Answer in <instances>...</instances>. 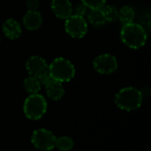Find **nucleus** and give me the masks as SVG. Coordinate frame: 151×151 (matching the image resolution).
Listing matches in <instances>:
<instances>
[{"instance_id":"obj_13","label":"nucleus","mask_w":151,"mask_h":151,"mask_svg":"<svg viewBox=\"0 0 151 151\" xmlns=\"http://www.w3.org/2000/svg\"><path fill=\"white\" fill-rule=\"evenodd\" d=\"M134 11L130 6H124L118 11V19L123 25L132 23L134 19Z\"/></svg>"},{"instance_id":"obj_14","label":"nucleus","mask_w":151,"mask_h":151,"mask_svg":"<svg viewBox=\"0 0 151 151\" xmlns=\"http://www.w3.org/2000/svg\"><path fill=\"white\" fill-rule=\"evenodd\" d=\"M41 81L38 78L34 76H28L24 81V88L27 92L29 94H38V92L41 90Z\"/></svg>"},{"instance_id":"obj_17","label":"nucleus","mask_w":151,"mask_h":151,"mask_svg":"<svg viewBox=\"0 0 151 151\" xmlns=\"http://www.w3.org/2000/svg\"><path fill=\"white\" fill-rule=\"evenodd\" d=\"M73 145H74V142L70 137L61 136L59 138H57L55 147H57L61 151H69L73 148Z\"/></svg>"},{"instance_id":"obj_1","label":"nucleus","mask_w":151,"mask_h":151,"mask_svg":"<svg viewBox=\"0 0 151 151\" xmlns=\"http://www.w3.org/2000/svg\"><path fill=\"white\" fill-rule=\"evenodd\" d=\"M120 38L124 44L131 49H139L145 45L147 42V33L139 24L129 23L122 27Z\"/></svg>"},{"instance_id":"obj_2","label":"nucleus","mask_w":151,"mask_h":151,"mask_svg":"<svg viewBox=\"0 0 151 151\" xmlns=\"http://www.w3.org/2000/svg\"><path fill=\"white\" fill-rule=\"evenodd\" d=\"M142 93L133 87H128L119 90L115 96L117 106L124 111H131L137 110L142 104Z\"/></svg>"},{"instance_id":"obj_4","label":"nucleus","mask_w":151,"mask_h":151,"mask_svg":"<svg viewBox=\"0 0 151 151\" xmlns=\"http://www.w3.org/2000/svg\"><path fill=\"white\" fill-rule=\"evenodd\" d=\"M23 111L26 117L32 120L40 119L47 111V102L39 94L30 95L24 102Z\"/></svg>"},{"instance_id":"obj_16","label":"nucleus","mask_w":151,"mask_h":151,"mask_svg":"<svg viewBox=\"0 0 151 151\" xmlns=\"http://www.w3.org/2000/svg\"><path fill=\"white\" fill-rule=\"evenodd\" d=\"M100 10H101L106 22H113L116 19H118V10L115 6L104 5Z\"/></svg>"},{"instance_id":"obj_12","label":"nucleus","mask_w":151,"mask_h":151,"mask_svg":"<svg viewBox=\"0 0 151 151\" xmlns=\"http://www.w3.org/2000/svg\"><path fill=\"white\" fill-rule=\"evenodd\" d=\"M45 88L47 96L54 101L60 100L65 94V88L62 83L55 80H52L49 84L45 86Z\"/></svg>"},{"instance_id":"obj_9","label":"nucleus","mask_w":151,"mask_h":151,"mask_svg":"<svg viewBox=\"0 0 151 151\" xmlns=\"http://www.w3.org/2000/svg\"><path fill=\"white\" fill-rule=\"evenodd\" d=\"M51 9L56 17L66 19L73 15V6L70 0H52Z\"/></svg>"},{"instance_id":"obj_8","label":"nucleus","mask_w":151,"mask_h":151,"mask_svg":"<svg viewBox=\"0 0 151 151\" xmlns=\"http://www.w3.org/2000/svg\"><path fill=\"white\" fill-rule=\"evenodd\" d=\"M26 68L30 76L40 78L49 72V65L45 59L39 56H33L29 58L26 63Z\"/></svg>"},{"instance_id":"obj_3","label":"nucleus","mask_w":151,"mask_h":151,"mask_svg":"<svg viewBox=\"0 0 151 151\" xmlns=\"http://www.w3.org/2000/svg\"><path fill=\"white\" fill-rule=\"evenodd\" d=\"M49 73L57 81L67 82L75 76V67L68 59L57 58L49 65Z\"/></svg>"},{"instance_id":"obj_20","label":"nucleus","mask_w":151,"mask_h":151,"mask_svg":"<svg viewBox=\"0 0 151 151\" xmlns=\"http://www.w3.org/2000/svg\"><path fill=\"white\" fill-rule=\"evenodd\" d=\"M26 4L28 10L35 11L39 7V0H27Z\"/></svg>"},{"instance_id":"obj_6","label":"nucleus","mask_w":151,"mask_h":151,"mask_svg":"<svg viewBox=\"0 0 151 151\" xmlns=\"http://www.w3.org/2000/svg\"><path fill=\"white\" fill-rule=\"evenodd\" d=\"M65 29L66 33L73 38H82L88 31V24L84 17L71 15L65 19Z\"/></svg>"},{"instance_id":"obj_15","label":"nucleus","mask_w":151,"mask_h":151,"mask_svg":"<svg viewBox=\"0 0 151 151\" xmlns=\"http://www.w3.org/2000/svg\"><path fill=\"white\" fill-rule=\"evenodd\" d=\"M88 19L89 23L95 27H100L106 23V20L100 9L90 10V12L88 14Z\"/></svg>"},{"instance_id":"obj_11","label":"nucleus","mask_w":151,"mask_h":151,"mask_svg":"<svg viewBox=\"0 0 151 151\" xmlns=\"http://www.w3.org/2000/svg\"><path fill=\"white\" fill-rule=\"evenodd\" d=\"M3 32L7 38L14 40L20 36L21 27L16 19H9L3 25Z\"/></svg>"},{"instance_id":"obj_18","label":"nucleus","mask_w":151,"mask_h":151,"mask_svg":"<svg viewBox=\"0 0 151 151\" xmlns=\"http://www.w3.org/2000/svg\"><path fill=\"white\" fill-rule=\"evenodd\" d=\"M82 4L90 10L101 9L104 4L106 0H81Z\"/></svg>"},{"instance_id":"obj_5","label":"nucleus","mask_w":151,"mask_h":151,"mask_svg":"<svg viewBox=\"0 0 151 151\" xmlns=\"http://www.w3.org/2000/svg\"><path fill=\"white\" fill-rule=\"evenodd\" d=\"M57 137L49 130L40 128L35 130L31 136L32 144L38 150L49 151L53 150L56 145Z\"/></svg>"},{"instance_id":"obj_19","label":"nucleus","mask_w":151,"mask_h":151,"mask_svg":"<svg viewBox=\"0 0 151 151\" xmlns=\"http://www.w3.org/2000/svg\"><path fill=\"white\" fill-rule=\"evenodd\" d=\"M87 8L83 4H78L75 8V15H79V16H81V17H84L86 12H87Z\"/></svg>"},{"instance_id":"obj_10","label":"nucleus","mask_w":151,"mask_h":151,"mask_svg":"<svg viewBox=\"0 0 151 151\" xmlns=\"http://www.w3.org/2000/svg\"><path fill=\"white\" fill-rule=\"evenodd\" d=\"M42 22V15L39 12L28 10L23 17V24L25 27L28 30L38 29Z\"/></svg>"},{"instance_id":"obj_7","label":"nucleus","mask_w":151,"mask_h":151,"mask_svg":"<svg viewBox=\"0 0 151 151\" xmlns=\"http://www.w3.org/2000/svg\"><path fill=\"white\" fill-rule=\"evenodd\" d=\"M94 69L101 74H111L118 68V61L113 55L103 54L96 57L93 62Z\"/></svg>"}]
</instances>
